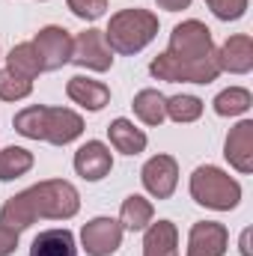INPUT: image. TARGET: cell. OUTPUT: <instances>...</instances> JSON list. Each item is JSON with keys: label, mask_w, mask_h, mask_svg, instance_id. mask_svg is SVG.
<instances>
[{"label": "cell", "mask_w": 253, "mask_h": 256, "mask_svg": "<svg viewBox=\"0 0 253 256\" xmlns=\"http://www.w3.org/2000/svg\"><path fill=\"white\" fill-rule=\"evenodd\" d=\"M80 208V194L66 179H45L27 191L15 194L0 208V224L15 230L18 236L33 226L39 218L45 220H68Z\"/></svg>", "instance_id": "cell-1"}, {"label": "cell", "mask_w": 253, "mask_h": 256, "mask_svg": "<svg viewBox=\"0 0 253 256\" xmlns=\"http://www.w3.org/2000/svg\"><path fill=\"white\" fill-rule=\"evenodd\" d=\"M12 126L21 137L45 140V143H54V146H66V143H72L84 134L80 114H74L68 108H45V104H33V108L18 110Z\"/></svg>", "instance_id": "cell-2"}, {"label": "cell", "mask_w": 253, "mask_h": 256, "mask_svg": "<svg viewBox=\"0 0 253 256\" xmlns=\"http://www.w3.org/2000/svg\"><path fill=\"white\" fill-rule=\"evenodd\" d=\"M158 36V15L149 9H120L110 15L104 39L116 54H137Z\"/></svg>", "instance_id": "cell-3"}, {"label": "cell", "mask_w": 253, "mask_h": 256, "mask_svg": "<svg viewBox=\"0 0 253 256\" xmlns=\"http://www.w3.org/2000/svg\"><path fill=\"white\" fill-rule=\"evenodd\" d=\"M190 196L206 206V208H214V212H232L238 202H242V185L224 173L220 167H212V164H202L194 170L190 176Z\"/></svg>", "instance_id": "cell-4"}, {"label": "cell", "mask_w": 253, "mask_h": 256, "mask_svg": "<svg viewBox=\"0 0 253 256\" xmlns=\"http://www.w3.org/2000/svg\"><path fill=\"white\" fill-rule=\"evenodd\" d=\"M152 78L158 80H170V84H212L218 80L220 68L214 54L212 57H202V60H182V57H173V54H158L152 63H149Z\"/></svg>", "instance_id": "cell-5"}, {"label": "cell", "mask_w": 253, "mask_h": 256, "mask_svg": "<svg viewBox=\"0 0 253 256\" xmlns=\"http://www.w3.org/2000/svg\"><path fill=\"white\" fill-rule=\"evenodd\" d=\"M167 54L173 57H182V60H202V57H212L214 54V42H212V30L190 18V21H182L173 27L170 33V48Z\"/></svg>", "instance_id": "cell-6"}, {"label": "cell", "mask_w": 253, "mask_h": 256, "mask_svg": "<svg viewBox=\"0 0 253 256\" xmlns=\"http://www.w3.org/2000/svg\"><path fill=\"white\" fill-rule=\"evenodd\" d=\"M72 45H74L72 33L66 27H57V24L42 27L33 39V48H36L45 72H57L66 63H72Z\"/></svg>", "instance_id": "cell-7"}, {"label": "cell", "mask_w": 253, "mask_h": 256, "mask_svg": "<svg viewBox=\"0 0 253 256\" xmlns=\"http://www.w3.org/2000/svg\"><path fill=\"white\" fill-rule=\"evenodd\" d=\"M72 63L90 72H108L114 66V51L104 39V30H84L74 36Z\"/></svg>", "instance_id": "cell-8"}, {"label": "cell", "mask_w": 253, "mask_h": 256, "mask_svg": "<svg viewBox=\"0 0 253 256\" xmlns=\"http://www.w3.org/2000/svg\"><path fill=\"white\" fill-rule=\"evenodd\" d=\"M122 224L114 218H92L80 230V244L86 256H114L122 248Z\"/></svg>", "instance_id": "cell-9"}, {"label": "cell", "mask_w": 253, "mask_h": 256, "mask_svg": "<svg viewBox=\"0 0 253 256\" xmlns=\"http://www.w3.org/2000/svg\"><path fill=\"white\" fill-rule=\"evenodd\" d=\"M140 179H143V188L155 200H170L179 185V164L173 155H155L143 164Z\"/></svg>", "instance_id": "cell-10"}, {"label": "cell", "mask_w": 253, "mask_h": 256, "mask_svg": "<svg viewBox=\"0 0 253 256\" xmlns=\"http://www.w3.org/2000/svg\"><path fill=\"white\" fill-rule=\"evenodd\" d=\"M230 248V232L218 220H196L188 232L185 256H224Z\"/></svg>", "instance_id": "cell-11"}, {"label": "cell", "mask_w": 253, "mask_h": 256, "mask_svg": "<svg viewBox=\"0 0 253 256\" xmlns=\"http://www.w3.org/2000/svg\"><path fill=\"white\" fill-rule=\"evenodd\" d=\"M74 170L86 182H102L114 170V155H110V149L102 140H86L74 152Z\"/></svg>", "instance_id": "cell-12"}, {"label": "cell", "mask_w": 253, "mask_h": 256, "mask_svg": "<svg viewBox=\"0 0 253 256\" xmlns=\"http://www.w3.org/2000/svg\"><path fill=\"white\" fill-rule=\"evenodd\" d=\"M214 60L220 72H230V74H248L253 68V39L248 33H236L230 36L218 51H214Z\"/></svg>", "instance_id": "cell-13"}, {"label": "cell", "mask_w": 253, "mask_h": 256, "mask_svg": "<svg viewBox=\"0 0 253 256\" xmlns=\"http://www.w3.org/2000/svg\"><path fill=\"white\" fill-rule=\"evenodd\" d=\"M224 158L238 173H253V122L250 120H242L236 128H230L226 143H224Z\"/></svg>", "instance_id": "cell-14"}, {"label": "cell", "mask_w": 253, "mask_h": 256, "mask_svg": "<svg viewBox=\"0 0 253 256\" xmlns=\"http://www.w3.org/2000/svg\"><path fill=\"white\" fill-rule=\"evenodd\" d=\"M66 96L74 102V104H80V108H86V110H102L104 104H110V90L102 84V80H92V78H84V74H74L68 84H66Z\"/></svg>", "instance_id": "cell-15"}, {"label": "cell", "mask_w": 253, "mask_h": 256, "mask_svg": "<svg viewBox=\"0 0 253 256\" xmlns=\"http://www.w3.org/2000/svg\"><path fill=\"white\" fill-rule=\"evenodd\" d=\"M143 256H179V230L173 220H152L146 226Z\"/></svg>", "instance_id": "cell-16"}, {"label": "cell", "mask_w": 253, "mask_h": 256, "mask_svg": "<svg viewBox=\"0 0 253 256\" xmlns=\"http://www.w3.org/2000/svg\"><path fill=\"white\" fill-rule=\"evenodd\" d=\"M108 137H110V146H114L116 152H122V155H140V152L146 149V143H149L146 131L137 128L131 120H126V116H120V120H114V122L108 126Z\"/></svg>", "instance_id": "cell-17"}, {"label": "cell", "mask_w": 253, "mask_h": 256, "mask_svg": "<svg viewBox=\"0 0 253 256\" xmlns=\"http://www.w3.org/2000/svg\"><path fill=\"white\" fill-rule=\"evenodd\" d=\"M30 256H78L74 236L68 230H42L33 238Z\"/></svg>", "instance_id": "cell-18"}, {"label": "cell", "mask_w": 253, "mask_h": 256, "mask_svg": "<svg viewBox=\"0 0 253 256\" xmlns=\"http://www.w3.org/2000/svg\"><path fill=\"white\" fill-rule=\"evenodd\" d=\"M131 108L143 126H161L167 120V96H161L158 90H140L134 96Z\"/></svg>", "instance_id": "cell-19"}, {"label": "cell", "mask_w": 253, "mask_h": 256, "mask_svg": "<svg viewBox=\"0 0 253 256\" xmlns=\"http://www.w3.org/2000/svg\"><path fill=\"white\" fill-rule=\"evenodd\" d=\"M152 218H155V208H152V202H149L146 196L131 194V196L122 200V208H120V224H122V230L140 232V230H146V226L152 224Z\"/></svg>", "instance_id": "cell-20"}, {"label": "cell", "mask_w": 253, "mask_h": 256, "mask_svg": "<svg viewBox=\"0 0 253 256\" xmlns=\"http://www.w3.org/2000/svg\"><path fill=\"white\" fill-rule=\"evenodd\" d=\"M6 68L15 72V74H21V78H27V80L39 78V74L45 72V68H42V60H39V54H36V48H33V42H21V45H15V48L9 51V57H6Z\"/></svg>", "instance_id": "cell-21"}, {"label": "cell", "mask_w": 253, "mask_h": 256, "mask_svg": "<svg viewBox=\"0 0 253 256\" xmlns=\"http://www.w3.org/2000/svg\"><path fill=\"white\" fill-rule=\"evenodd\" d=\"M33 167V152L24 146H6L0 149V182H12L21 179L24 173H30Z\"/></svg>", "instance_id": "cell-22"}, {"label": "cell", "mask_w": 253, "mask_h": 256, "mask_svg": "<svg viewBox=\"0 0 253 256\" xmlns=\"http://www.w3.org/2000/svg\"><path fill=\"white\" fill-rule=\"evenodd\" d=\"M250 104H253L250 90H244V86H230V90L218 92V98H214V114H218V116H242V114L250 110Z\"/></svg>", "instance_id": "cell-23"}, {"label": "cell", "mask_w": 253, "mask_h": 256, "mask_svg": "<svg viewBox=\"0 0 253 256\" xmlns=\"http://www.w3.org/2000/svg\"><path fill=\"white\" fill-rule=\"evenodd\" d=\"M167 116L173 122H196L202 116V98L196 96H173L167 98Z\"/></svg>", "instance_id": "cell-24"}, {"label": "cell", "mask_w": 253, "mask_h": 256, "mask_svg": "<svg viewBox=\"0 0 253 256\" xmlns=\"http://www.w3.org/2000/svg\"><path fill=\"white\" fill-rule=\"evenodd\" d=\"M33 92V80L9 72V68H0V98L3 102H21Z\"/></svg>", "instance_id": "cell-25"}, {"label": "cell", "mask_w": 253, "mask_h": 256, "mask_svg": "<svg viewBox=\"0 0 253 256\" xmlns=\"http://www.w3.org/2000/svg\"><path fill=\"white\" fill-rule=\"evenodd\" d=\"M248 3H250V0H206V6H208V9L214 12V18H220V21H238V18H244Z\"/></svg>", "instance_id": "cell-26"}, {"label": "cell", "mask_w": 253, "mask_h": 256, "mask_svg": "<svg viewBox=\"0 0 253 256\" xmlns=\"http://www.w3.org/2000/svg\"><path fill=\"white\" fill-rule=\"evenodd\" d=\"M66 6L80 21H98L108 12V0H66Z\"/></svg>", "instance_id": "cell-27"}, {"label": "cell", "mask_w": 253, "mask_h": 256, "mask_svg": "<svg viewBox=\"0 0 253 256\" xmlns=\"http://www.w3.org/2000/svg\"><path fill=\"white\" fill-rule=\"evenodd\" d=\"M18 248V232L0 224V256H12Z\"/></svg>", "instance_id": "cell-28"}, {"label": "cell", "mask_w": 253, "mask_h": 256, "mask_svg": "<svg viewBox=\"0 0 253 256\" xmlns=\"http://www.w3.org/2000/svg\"><path fill=\"white\" fill-rule=\"evenodd\" d=\"M158 3V9H164V12H182V9H188L190 0H155Z\"/></svg>", "instance_id": "cell-29"}, {"label": "cell", "mask_w": 253, "mask_h": 256, "mask_svg": "<svg viewBox=\"0 0 253 256\" xmlns=\"http://www.w3.org/2000/svg\"><path fill=\"white\" fill-rule=\"evenodd\" d=\"M248 242H250V232H244V236H242V256H253L250 248H248Z\"/></svg>", "instance_id": "cell-30"}]
</instances>
